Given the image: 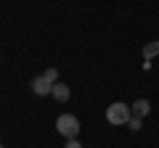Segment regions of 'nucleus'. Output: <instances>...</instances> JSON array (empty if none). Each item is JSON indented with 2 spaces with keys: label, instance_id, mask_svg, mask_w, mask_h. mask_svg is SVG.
Wrapping results in <instances>:
<instances>
[{
  "label": "nucleus",
  "instance_id": "1",
  "mask_svg": "<svg viewBox=\"0 0 159 148\" xmlns=\"http://www.w3.org/2000/svg\"><path fill=\"white\" fill-rule=\"evenodd\" d=\"M56 130H58V135H64L66 140H74V137L80 135V119L74 114H61L56 119Z\"/></svg>",
  "mask_w": 159,
  "mask_h": 148
},
{
  "label": "nucleus",
  "instance_id": "2",
  "mask_svg": "<svg viewBox=\"0 0 159 148\" xmlns=\"http://www.w3.org/2000/svg\"><path fill=\"white\" fill-rule=\"evenodd\" d=\"M130 116H133L130 106H127V103H122V101L111 103V106L106 108V122H109V124H127V122H130Z\"/></svg>",
  "mask_w": 159,
  "mask_h": 148
},
{
  "label": "nucleus",
  "instance_id": "3",
  "mask_svg": "<svg viewBox=\"0 0 159 148\" xmlns=\"http://www.w3.org/2000/svg\"><path fill=\"white\" fill-rule=\"evenodd\" d=\"M51 90H53V82L48 80L45 74H40V77H34V80H32V93H34V95H40V98H43V95H51Z\"/></svg>",
  "mask_w": 159,
  "mask_h": 148
},
{
  "label": "nucleus",
  "instance_id": "4",
  "mask_svg": "<svg viewBox=\"0 0 159 148\" xmlns=\"http://www.w3.org/2000/svg\"><path fill=\"white\" fill-rule=\"evenodd\" d=\"M51 95L56 98L58 103H64V101H69L72 90H69V85H66V82H56V85H53V90H51Z\"/></svg>",
  "mask_w": 159,
  "mask_h": 148
},
{
  "label": "nucleus",
  "instance_id": "5",
  "mask_svg": "<svg viewBox=\"0 0 159 148\" xmlns=\"http://www.w3.org/2000/svg\"><path fill=\"white\" fill-rule=\"evenodd\" d=\"M133 116H138V119H143V116H148V111H151V103L146 101V98H138L135 103H133Z\"/></svg>",
  "mask_w": 159,
  "mask_h": 148
},
{
  "label": "nucleus",
  "instance_id": "6",
  "mask_svg": "<svg viewBox=\"0 0 159 148\" xmlns=\"http://www.w3.org/2000/svg\"><path fill=\"white\" fill-rule=\"evenodd\" d=\"M154 56H159V42H157V40L143 45V58H146V61H151Z\"/></svg>",
  "mask_w": 159,
  "mask_h": 148
},
{
  "label": "nucleus",
  "instance_id": "7",
  "mask_svg": "<svg viewBox=\"0 0 159 148\" xmlns=\"http://www.w3.org/2000/svg\"><path fill=\"white\" fill-rule=\"evenodd\" d=\"M127 127H130L133 132H135V130H141V127H143V119H138V116H130V122H127Z\"/></svg>",
  "mask_w": 159,
  "mask_h": 148
},
{
  "label": "nucleus",
  "instance_id": "8",
  "mask_svg": "<svg viewBox=\"0 0 159 148\" xmlns=\"http://www.w3.org/2000/svg\"><path fill=\"white\" fill-rule=\"evenodd\" d=\"M45 77L56 85V82H58V69H45Z\"/></svg>",
  "mask_w": 159,
  "mask_h": 148
},
{
  "label": "nucleus",
  "instance_id": "9",
  "mask_svg": "<svg viewBox=\"0 0 159 148\" xmlns=\"http://www.w3.org/2000/svg\"><path fill=\"white\" fill-rule=\"evenodd\" d=\"M64 148H82V143L74 137V140H66V146H64Z\"/></svg>",
  "mask_w": 159,
  "mask_h": 148
},
{
  "label": "nucleus",
  "instance_id": "10",
  "mask_svg": "<svg viewBox=\"0 0 159 148\" xmlns=\"http://www.w3.org/2000/svg\"><path fill=\"white\" fill-rule=\"evenodd\" d=\"M0 148H6V146H3V143H0Z\"/></svg>",
  "mask_w": 159,
  "mask_h": 148
}]
</instances>
